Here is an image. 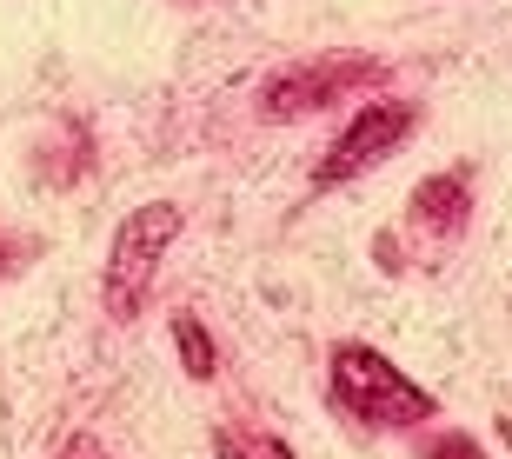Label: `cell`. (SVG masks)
Here are the masks:
<instances>
[{
	"mask_svg": "<svg viewBox=\"0 0 512 459\" xmlns=\"http://www.w3.org/2000/svg\"><path fill=\"white\" fill-rule=\"evenodd\" d=\"M173 233H180V207H167V200H153V207L120 220L114 253H107V306H114L120 320L140 313L153 273H160V260H167V247H173Z\"/></svg>",
	"mask_w": 512,
	"mask_h": 459,
	"instance_id": "7a4b0ae2",
	"label": "cell"
},
{
	"mask_svg": "<svg viewBox=\"0 0 512 459\" xmlns=\"http://www.w3.org/2000/svg\"><path fill=\"white\" fill-rule=\"evenodd\" d=\"M173 340H180L187 373H200V380H207V373H213V340L200 333V320H193V313H173Z\"/></svg>",
	"mask_w": 512,
	"mask_h": 459,
	"instance_id": "277c9868",
	"label": "cell"
},
{
	"mask_svg": "<svg viewBox=\"0 0 512 459\" xmlns=\"http://www.w3.org/2000/svg\"><path fill=\"white\" fill-rule=\"evenodd\" d=\"M333 386H340V400L373 426L433 420V393H419V386L406 380L386 353H373V346H340V353H333Z\"/></svg>",
	"mask_w": 512,
	"mask_h": 459,
	"instance_id": "6da1fadb",
	"label": "cell"
},
{
	"mask_svg": "<svg viewBox=\"0 0 512 459\" xmlns=\"http://www.w3.org/2000/svg\"><path fill=\"white\" fill-rule=\"evenodd\" d=\"M220 453H227V459H293L280 440H266V433H253V440H233V433H227V440H220Z\"/></svg>",
	"mask_w": 512,
	"mask_h": 459,
	"instance_id": "5b68a950",
	"label": "cell"
},
{
	"mask_svg": "<svg viewBox=\"0 0 512 459\" xmlns=\"http://www.w3.org/2000/svg\"><path fill=\"white\" fill-rule=\"evenodd\" d=\"M439 459H479L473 446H439Z\"/></svg>",
	"mask_w": 512,
	"mask_h": 459,
	"instance_id": "8992f818",
	"label": "cell"
},
{
	"mask_svg": "<svg viewBox=\"0 0 512 459\" xmlns=\"http://www.w3.org/2000/svg\"><path fill=\"white\" fill-rule=\"evenodd\" d=\"M413 107L406 100H380V107H360V120L346 127L340 140H333V153H326V167H320V180L333 187V180H353L360 167H373L380 153H393L399 140L413 134Z\"/></svg>",
	"mask_w": 512,
	"mask_h": 459,
	"instance_id": "3957f363",
	"label": "cell"
}]
</instances>
